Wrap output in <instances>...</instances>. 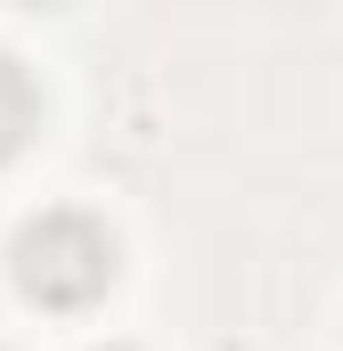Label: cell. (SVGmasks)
I'll return each instance as SVG.
<instances>
[{
	"label": "cell",
	"instance_id": "1",
	"mask_svg": "<svg viewBox=\"0 0 343 351\" xmlns=\"http://www.w3.org/2000/svg\"><path fill=\"white\" fill-rule=\"evenodd\" d=\"M8 269H16V294L25 302H41V311H58V319H82L106 302V286H115V229L82 213V204H49V213H33L25 229H16V245H8Z\"/></svg>",
	"mask_w": 343,
	"mask_h": 351
},
{
	"label": "cell",
	"instance_id": "2",
	"mask_svg": "<svg viewBox=\"0 0 343 351\" xmlns=\"http://www.w3.org/2000/svg\"><path fill=\"white\" fill-rule=\"evenodd\" d=\"M33 131H41V82L0 49V172L33 147Z\"/></svg>",
	"mask_w": 343,
	"mask_h": 351
},
{
	"label": "cell",
	"instance_id": "4",
	"mask_svg": "<svg viewBox=\"0 0 343 351\" xmlns=\"http://www.w3.org/2000/svg\"><path fill=\"white\" fill-rule=\"evenodd\" d=\"M0 351H8V343H0Z\"/></svg>",
	"mask_w": 343,
	"mask_h": 351
},
{
	"label": "cell",
	"instance_id": "3",
	"mask_svg": "<svg viewBox=\"0 0 343 351\" xmlns=\"http://www.w3.org/2000/svg\"><path fill=\"white\" fill-rule=\"evenodd\" d=\"M90 351H139V343H90Z\"/></svg>",
	"mask_w": 343,
	"mask_h": 351
}]
</instances>
